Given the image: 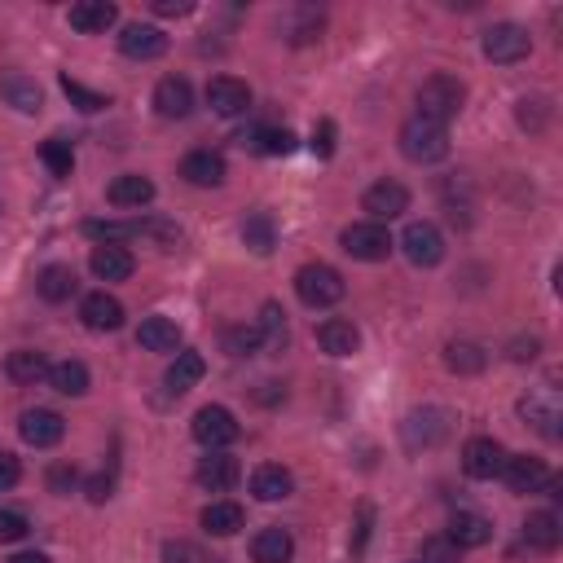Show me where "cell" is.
I'll use <instances>...</instances> for the list:
<instances>
[{
    "label": "cell",
    "mask_w": 563,
    "mask_h": 563,
    "mask_svg": "<svg viewBox=\"0 0 563 563\" xmlns=\"http://www.w3.org/2000/svg\"><path fill=\"white\" fill-rule=\"evenodd\" d=\"M181 176L198 190H216L220 181H225V159H220L216 150H194L181 159Z\"/></svg>",
    "instance_id": "e0dca14e"
},
{
    "label": "cell",
    "mask_w": 563,
    "mask_h": 563,
    "mask_svg": "<svg viewBox=\"0 0 563 563\" xmlns=\"http://www.w3.org/2000/svg\"><path fill=\"white\" fill-rule=\"evenodd\" d=\"M106 198L115 207H146L154 198V181H150V176H137V172L115 176V181H110V190H106Z\"/></svg>",
    "instance_id": "484cf974"
},
{
    "label": "cell",
    "mask_w": 563,
    "mask_h": 563,
    "mask_svg": "<svg viewBox=\"0 0 563 563\" xmlns=\"http://www.w3.org/2000/svg\"><path fill=\"white\" fill-rule=\"evenodd\" d=\"M502 462H506V449L493 436H476V440H467V449H462V471H467L471 480L502 476Z\"/></svg>",
    "instance_id": "ba28073f"
},
{
    "label": "cell",
    "mask_w": 563,
    "mask_h": 563,
    "mask_svg": "<svg viewBox=\"0 0 563 563\" xmlns=\"http://www.w3.org/2000/svg\"><path fill=\"white\" fill-rule=\"evenodd\" d=\"M251 493H256L260 502H282L295 493V476L278 462H269V467H260L256 476H251Z\"/></svg>",
    "instance_id": "cb8c5ba5"
},
{
    "label": "cell",
    "mask_w": 563,
    "mask_h": 563,
    "mask_svg": "<svg viewBox=\"0 0 563 563\" xmlns=\"http://www.w3.org/2000/svg\"><path fill=\"white\" fill-rule=\"evenodd\" d=\"M449 436V414L445 410H423V414H410L405 418V440L418 449V445H436V440Z\"/></svg>",
    "instance_id": "603a6c76"
},
{
    "label": "cell",
    "mask_w": 563,
    "mask_h": 563,
    "mask_svg": "<svg viewBox=\"0 0 563 563\" xmlns=\"http://www.w3.org/2000/svg\"><path fill=\"white\" fill-rule=\"evenodd\" d=\"M207 106H212L216 115L234 119V115H242V110H251V88L242 80H234V75H216V80L207 84Z\"/></svg>",
    "instance_id": "7c38bea8"
},
{
    "label": "cell",
    "mask_w": 563,
    "mask_h": 563,
    "mask_svg": "<svg viewBox=\"0 0 563 563\" xmlns=\"http://www.w3.org/2000/svg\"><path fill=\"white\" fill-rule=\"evenodd\" d=\"M427 559L432 563H458V546L454 542H427Z\"/></svg>",
    "instance_id": "681fc988"
},
{
    "label": "cell",
    "mask_w": 563,
    "mask_h": 563,
    "mask_svg": "<svg viewBox=\"0 0 563 563\" xmlns=\"http://www.w3.org/2000/svg\"><path fill=\"white\" fill-rule=\"evenodd\" d=\"M449 542L458 550H476V546H489L493 542V524L484 520L476 511H458L454 520H449Z\"/></svg>",
    "instance_id": "44dd1931"
},
{
    "label": "cell",
    "mask_w": 563,
    "mask_h": 563,
    "mask_svg": "<svg viewBox=\"0 0 563 563\" xmlns=\"http://www.w3.org/2000/svg\"><path fill=\"white\" fill-rule=\"evenodd\" d=\"M119 49H124V58H132V62H154L168 53V36H163L159 27L132 22V27H124V36H119Z\"/></svg>",
    "instance_id": "30bf717a"
},
{
    "label": "cell",
    "mask_w": 563,
    "mask_h": 563,
    "mask_svg": "<svg viewBox=\"0 0 563 563\" xmlns=\"http://www.w3.org/2000/svg\"><path fill=\"white\" fill-rule=\"evenodd\" d=\"M401 247H405V260L418 264V269H432V264L445 260V238H440V229L432 225V220H414V225H405Z\"/></svg>",
    "instance_id": "5b68a950"
},
{
    "label": "cell",
    "mask_w": 563,
    "mask_h": 563,
    "mask_svg": "<svg viewBox=\"0 0 563 563\" xmlns=\"http://www.w3.org/2000/svg\"><path fill=\"white\" fill-rule=\"evenodd\" d=\"M242 520H247V515H242V506L238 502H212L203 511V528L212 537H234L238 528H242Z\"/></svg>",
    "instance_id": "1f68e13d"
},
{
    "label": "cell",
    "mask_w": 563,
    "mask_h": 563,
    "mask_svg": "<svg viewBox=\"0 0 563 563\" xmlns=\"http://www.w3.org/2000/svg\"><path fill=\"white\" fill-rule=\"evenodd\" d=\"M256 330H260V339H264L269 348H282V344H286V313H282L278 304H264Z\"/></svg>",
    "instance_id": "ab89813d"
},
{
    "label": "cell",
    "mask_w": 563,
    "mask_h": 563,
    "mask_svg": "<svg viewBox=\"0 0 563 563\" xmlns=\"http://www.w3.org/2000/svg\"><path fill=\"white\" fill-rule=\"evenodd\" d=\"M9 563H49V555H40V550H22V555H14Z\"/></svg>",
    "instance_id": "f5cc1de1"
},
{
    "label": "cell",
    "mask_w": 563,
    "mask_h": 563,
    "mask_svg": "<svg viewBox=\"0 0 563 563\" xmlns=\"http://www.w3.org/2000/svg\"><path fill=\"white\" fill-rule=\"evenodd\" d=\"M49 383H53V392H62V396H84L88 366L84 361H58V366H49Z\"/></svg>",
    "instance_id": "836d02e7"
},
{
    "label": "cell",
    "mask_w": 563,
    "mask_h": 563,
    "mask_svg": "<svg viewBox=\"0 0 563 563\" xmlns=\"http://www.w3.org/2000/svg\"><path fill=\"white\" fill-rule=\"evenodd\" d=\"M317 344L330 357H352V352L361 348V330L348 322V317H330V322L317 326Z\"/></svg>",
    "instance_id": "d6986e66"
},
{
    "label": "cell",
    "mask_w": 563,
    "mask_h": 563,
    "mask_svg": "<svg viewBox=\"0 0 563 563\" xmlns=\"http://www.w3.org/2000/svg\"><path fill=\"white\" fill-rule=\"evenodd\" d=\"M511 357H515V361H533V357H537V339H520Z\"/></svg>",
    "instance_id": "816d5d0a"
},
{
    "label": "cell",
    "mask_w": 563,
    "mask_h": 563,
    "mask_svg": "<svg viewBox=\"0 0 563 563\" xmlns=\"http://www.w3.org/2000/svg\"><path fill=\"white\" fill-rule=\"evenodd\" d=\"M524 542L537 550H555L559 546V515L555 511H537L524 520Z\"/></svg>",
    "instance_id": "e575fe53"
},
{
    "label": "cell",
    "mask_w": 563,
    "mask_h": 563,
    "mask_svg": "<svg viewBox=\"0 0 563 563\" xmlns=\"http://www.w3.org/2000/svg\"><path fill=\"white\" fill-rule=\"evenodd\" d=\"M154 14H190V5H185V0H154Z\"/></svg>",
    "instance_id": "f907efd6"
},
{
    "label": "cell",
    "mask_w": 563,
    "mask_h": 563,
    "mask_svg": "<svg viewBox=\"0 0 563 563\" xmlns=\"http://www.w3.org/2000/svg\"><path fill=\"white\" fill-rule=\"evenodd\" d=\"M260 344H264V339H260L256 326H234L225 335V348L234 352V357H251V352H260Z\"/></svg>",
    "instance_id": "b9f144b4"
},
{
    "label": "cell",
    "mask_w": 563,
    "mask_h": 563,
    "mask_svg": "<svg viewBox=\"0 0 563 563\" xmlns=\"http://www.w3.org/2000/svg\"><path fill=\"white\" fill-rule=\"evenodd\" d=\"M308 146H313L317 159H330V154H335V124H330V119H322V124L313 128V141H308Z\"/></svg>",
    "instance_id": "bcb514c9"
},
{
    "label": "cell",
    "mask_w": 563,
    "mask_h": 563,
    "mask_svg": "<svg viewBox=\"0 0 563 563\" xmlns=\"http://www.w3.org/2000/svg\"><path fill=\"white\" fill-rule=\"evenodd\" d=\"M88 269H93L102 282H124V278H132L137 260L128 256V247H93V256H88Z\"/></svg>",
    "instance_id": "7402d4cb"
},
{
    "label": "cell",
    "mask_w": 563,
    "mask_h": 563,
    "mask_svg": "<svg viewBox=\"0 0 563 563\" xmlns=\"http://www.w3.org/2000/svg\"><path fill=\"white\" fill-rule=\"evenodd\" d=\"M194 480L203 484L207 493H229L242 480V467H238V458H229V454H207L203 462H198Z\"/></svg>",
    "instance_id": "5bb4252c"
},
{
    "label": "cell",
    "mask_w": 563,
    "mask_h": 563,
    "mask_svg": "<svg viewBox=\"0 0 563 563\" xmlns=\"http://www.w3.org/2000/svg\"><path fill=\"white\" fill-rule=\"evenodd\" d=\"M0 97H5L14 110H22V115H36V110L44 106L40 84L31 80V75H22V71H5V75H0Z\"/></svg>",
    "instance_id": "ac0fdd59"
},
{
    "label": "cell",
    "mask_w": 563,
    "mask_h": 563,
    "mask_svg": "<svg viewBox=\"0 0 563 563\" xmlns=\"http://www.w3.org/2000/svg\"><path fill=\"white\" fill-rule=\"evenodd\" d=\"M203 374H207L203 352H181V357H176L172 366H168V379H163V383H168V392H172V396H181V392H190L194 383L203 379Z\"/></svg>",
    "instance_id": "83f0119b"
},
{
    "label": "cell",
    "mask_w": 563,
    "mask_h": 563,
    "mask_svg": "<svg viewBox=\"0 0 563 563\" xmlns=\"http://www.w3.org/2000/svg\"><path fill=\"white\" fill-rule=\"evenodd\" d=\"M528 49H533V36L524 27H515V22H498V27L484 31V58L489 62L511 66V62L528 58Z\"/></svg>",
    "instance_id": "52a82bcc"
},
{
    "label": "cell",
    "mask_w": 563,
    "mask_h": 563,
    "mask_svg": "<svg viewBox=\"0 0 563 563\" xmlns=\"http://www.w3.org/2000/svg\"><path fill=\"white\" fill-rule=\"evenodd\" d=\"M80 322L88 330H119L124 326V304L106 291H93V295H84V304H80Z\"/></svg>",
    "instance_id": "2e32d148"
},
{
    "label": "cell",
    "mask_w": 563,
    "mask_h": 563,
    "mask_svg": "<svg viewBox=\"0 0 563 563\" xmlns=\"http://www.w3.org/2000/svg\"><path fill=\"white\" fill-rule=\"evenodd\" d=\"M242 146L256 150V154H291L295 150V132L291 128H256V132H242Z\"/></svg>",
    "instance_id": "f546056e"
},
{
    "label": "cell",
    "mask_w": 563,
    "mask_h": 563,
    "mask_svg": "<svg viewBox=\"0 0 563 563\" xmlns=\"http://www.w3.org/2000/svg\"><path fill=\"white\" fill-rule=\"evenodd\" d=\"M18 432L31 449H53L66 436V423H62V414H53V410H27L18 418Z\"/></svg>",
    "instance_id": "8fae6325"
},
{
    "label": "cell",
    "mask_w": 563,
    "mask_h": 563,
    "mask_svg": "<svg viewBox=\"0 0 563 563\" xmlns=\"http://www.w3.org/2000/svg\"><path fill=\"white\" fill-rule=\"evenodd\" d=\"M22 537H27V515L0 511V542H22Z\"/></svg>",
    "instance_id": "f6af8a7d"
},
{
    "label": "cell",
    "mask_w": 563,
    "mask_h": 563,
    "mask_svg": "<svg viewBox=\"0 0 563 563\" xmlns=\"http://www.w3.org/2000/svg\"><path fill=\"white\" fill-rule=\"evenodd\" d=\"M154 110H159L163 119H185L194 110V88L190 80H181V75H168V80H159L154 88Z\"/></svg>",
    "instance_id": "9a60e30c"
},
{
    "label": "cell",
    "mask_w": 563,
    "mask_h": 563,
    "mask_svg": "<svg viewBox=\"0 0 563 563\" xmlns=\"http://www.w3.org/2000/svg\"><path fill=\"white\" fill-rule=\"evenodd\" d=\"M339 242H344V251L352 260H388L392 256V234L383 225H374V220H357V225H348L344 234H339Z\"/></svg>",
    "instance_id": "277c9868"
},
{
    "label": "cell",
    "mask_w": 563,
    "mask_h": 563,
    "mask_svg": "<svg viewBox=\"0 0 563 563\" xmlns=\"http://www.w3.org/2000/svg\"><path fill=\"white\" fill-rule=\"evenodd\" d=\"M401 154L410 163H440L449 154V132H445V124H432V119L414 115L410 124L401 128Z\"/></svg>",
    "instance_id": "7a4b0ae2"
},
{
    "label": "cell",
    "mask_w": 563,
    "mask_h": 563,
    "mask_svg": "<svg viewBox=\"0 0 563 563\" xmlns=\"http://www.w3.org/2000/svg\"><path fill=\"white\" fill-rule=\"evenodd\" d=\"M194 440L203 449H212V454H220L225 445L238 440V418L229 414L225 405H207V410L194 414Z\"/></svg>",
    "instance_id": "8992f818"
},
{
    "label": "cell",
    "mask_w": 563,
    "mask_h": 563,
    "mask_svg": "<svg viewBox=\"0 0 563 563\" xmlns=\"http://www.w3.org/2000/svg\"><path fill=\"white\" fill-rule=\"evenodd\" d=\"M84 493H88V502L102 506V502L110 498V493H115V476H106V471H102V476H93V480L84 484Z\"/></svg>",
    "instance_id": "7dc6e473"
},
{
    "label": "cell",
    "mask_w": 563,
    "mask_h": 563,
    "mask_svg": "<svg viewBox=\"0 0 563 563\" xmlns=\"http://www.w3.org/2000/svg\"><path fill=\"white\" fill-rule=\"evenodd\" d=\"M40 159H44V168L58 176V181H62V176H71V168H75V154H71V146H66L62 137H49V141H44V146H40Z\"/></svg>",
    "instance_id": "f35d334b"
},
{
    "label": "cell",
    "mask_w": 563,
    "mask_h": 563,
    "mask_svg": "<svg viewBox=\"0 0 563 563\" xmlns=\"http://www.w3.org/2000/svg\"><path fill=\"white\" fill-rule=\"evenodd\" d=\"M163 563H212V559H207L194 542H168L163 546Z\"/></svg>",
    "instance_id": "ee69618b"
},
{
    "label": "cell",
    "mask_w": 563,
    "mask_h": 563,
    "mask_svg": "<svg viewBox=\"0 0 563 563\" xmlns=\"http://www.w3.org/2000/svg\"><path fill=\"white\" fill-rule=\"evenodd\" d=\"M66 18H71V27L80 31V36H102L106 27H115L119 9L106 5V0H80V5H71Z\"/></svg>",
    "instance_id": "ffe728a7"
},
{
    "label": "cell",
    "mask_w": 563,
    "mask_h": 563,
    "mask_svg": "<svg viewBox=\"0 0 563 563\" xmlns=\"http://www.w3.org/2000/svg\"><path fill=\"white\" fill-rule=\"evenodd\" d=\"M5 370L14 383H36L49 374V361H44V352H36V348H18V352H9Z\"/></svg>",
    "instance_id": "d6a6232c"
},
{
    "label": "cell",
    "mask_w": 563,
    "mask_h": 563,
    "mask_svg": "<svg viewBox=\"0 0 563 563\" xmlns=\"http://www.w3.org/2000/svg\"><path fill=\"white\" fill-rule=\"evenodd\" d=\"M242 242H247L251 251H260V256H269V251L278 247V220L269 212H251L242 220Z\"/></svg>",
    "instance_id": "f1b7e54d"
},
{
    "label": "cell",
    "mask_w": 563,
    "mask_h": 563,
    "mask_svg": "<svg viewBox=\"0 0 563 563\" xmlns=\"http://www.w3.org/2000/svg\"><path fill=\"white\" fill-rule=\"evenodd\" d=\"M295 542L286 528H260L256 542H251V559L256 563H291Z\"/></svg>",
    "instance_id": "d4e9b609"
},
{
    "label": "cell",
    "mask_w": 563,
    "mask_h": 563,
    "mask_svg": "<svg viewBox=\"0 0 563 563\" xmlns=\"http://www.w3.org/2000/svg\"><path fill=\"white\" fill-rule=\"evenodd\" d=\"M80 484V471L71 467V462H58V467H49V493H58V498H66V493Z\"/></svg>",
    "instance_id": "7bdbcfd3"
},
{
    "label": "cell",
    "mask_w": 563,
    "mask_h": 563,
    "mask_svg": "<svg viewBox=\"0 0 563 563\" xmlns=\"http://www.w3.org/2000/svg\"><path fill=\"white\" fill-rule=\"evenodd\" d=\"M520 414H524L528 423H533L546 440H559V410H555L550 401H542V396H528V401H520Z\"/></svg>",
    "instance_id": "8d00e7d4"
},
{
    "label": "cell",
    "mask_w": 563,
    "mask_h": 563,
    "mask_svg": "<svg viewBox=\"0 0 563 563\" xmlns=\"http://www.w3.org/2000/svg\"><path fill=\"white\" fill-rule=\"evenodd\" d=\"M361 207L374 216V225H383V220H396V216L410 212V190H405L401 181H379L366 190Z\"/></svg>",
    "instance_id": "9c48e42d"
},
{
    "label": "cell",
    "mask_w": 563,
    "mask_h": 563,
    "mask_svg": "<svg viewBox=\"0 0 563 563\" xmlns=\"http://www.w3.org/2000/svg\"><path fill=\"white\" fill-rule=\"evenodd\" d=\"M62 93L71 97V106H80L84 115H93V110H106V106H110L102 93H93V88H84L80 80H71V75H62Z\"/></svg>",
    "instance_id": "60d3db41"
},
{
    "label": "cell",
    "mask_w": 563,
    "mask_h": 563,
    "mask_svg": "<svg viewBox=\"0 0 563 563\" xmlns=\"http://www.w3.org/2000/svg\"><path fill=\"white\" fill-rule=\"evenodd\" d=\"M18 480H22V467H18V458H14V454H5V449H0V489H14Z\"/></svg>",
    "instance_id": "c3c4849f"
},
{
    "label": "cell",
    "mask_w": 563,
    "mask_h": 563,
    "mask_svg": "<svg viewBox=\"0 0 563 563\" xmlns=\"http://www.w3.org/2000/svg\"><path fill=\"white\" fill-rule=\"evenodd\" d=\"M502 476L506 484H511V493H537V489H546V480H550V467L542 458H506L502 462Z\"/></svg>",
    "instance_id": "4fadbf2b"
},
{
    "label": "cell",
    "mask_w": 563,
    "mask_h": 563,
    "mask_svg": "<svg viewBox=\"0 0 563 563\" xmlns=\"http://www.w3.org/2000/svg\"><path fill=\"white\" fill-rule=\"evenodd\" d=\"M462 102H467V84L454 80V75H432V80H423L418 88V115L432 119V124H449V119H458Z\"/></svg>",
    "instance_id": "6da1fadb"
},
{
    "label": "cell",
    "mask_w": 563,
    "mask_h": 563,
    "mask_svg": "<svg viewBox=\"0 0 563 563\" xmlns=\"http://www.w3.org/2000/svg\"><path fill=\"white\" fill-rule=\"evenodd\" d=\"M36 291L44 295L49 304H62L75 295V269H66V264H49V269L36 278Z\"/></svg>",
    "instance_id": "4dcf8cb0"
},
{
    "label": "cell",
    "mask_w": 563,
    "mask_h": 563,
    "mask_svg": "<svg viewBox=\"0 0 563 563\" xmlns=\"http://www.w3.org/2000/svg\"><path fill=\"white\" fill-rule=\"evenodd\" d=\"M137 344L146 352H176V344H181V330H176L172 317H146L137 330Z\"/></svg>",
    "instance_id": "4316f807"
},
{
    "label": "cell",
    "mask_w": 563,
    "mask_h": 563,
    "mask_svg": "<svg viewBox=\"0 0 563 563\" xmlns=\"http://www.w3.org/2000/svg\"><path fill=\"white\" fill-rule=\"evenodd\" d=\"M84 234L97 238L102 247H119V242L137 238L141 225H128V220H84Z\"/></svg>",
    "instance_id": "74e56055"
},
{
    "label": "cell",
    "mask_w": 563,
    "mask_h": 563,
    "mask_svg": "<svg viewBox=\"0 0 563 563\" xmlns=\"http://www.w3.org/2000/svg\"><path fill=\"white\" fill-rule=\"evenodd\" d=\"M445 366L454 374H480L484 366H489V357H484L480 344H471V339H458V344L445 348Z\"/></svg>",
    "instance_id": "d590c367"
},
{
    "label": "cell",
    "mask_w": 563,
    "mask_h": 563,
    "mask_svg": "<svg viewBox=\"0 0 563 563\" xmlns=\"http://www.w3.org/2000/svg\"><path fill=\"white\" fill-rule=\"evenodd\" d=\"M344 278H339L330 264H304L300 273H295V295L308 304V308H330L344 300Z\"/></svg>",
    "instance_id": "3957f363"
}]
</instances>
